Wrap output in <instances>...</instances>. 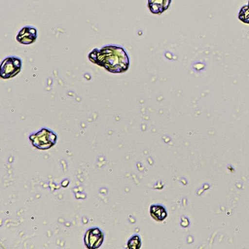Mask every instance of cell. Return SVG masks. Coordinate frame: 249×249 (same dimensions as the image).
Listing matches in <instances>:
<instances>
[{
    "label": "cell",
    "mask_w": 249,
    "mask_h": 249,
    "mask_svg": "<svg viewBox=\"0 0 249 249\" xmlns=\"http://www.w3.org/2000/svg\"><path fill=\"white\" fill-rule=\"evenodd\" d=\"M30 140L33 146L44 151L49 149L56 143L57 135L53 131L44 128L30 135Z\"/></svg>",
    "instance_id": "obj_1"
},
{
    "label": "cell",
    "mask_w": 249,
    "mask_h": 249,
    "mask_svg": "<svg viewBox=\"0 0 249 249\" xmlns=\"http://www.w3.org/2000/svg\"><path fill=\"white\" fill-rule=\"evenodd\" d=\"M104 238L105 234L102 230L94 227L87 230L84 236V243L88 249H98L103 244Z\"/></svg>",
    "instance_id": "obj_2"
},
{
    "label": "cell",
    "mask_w": 249,
    "mask_h": 249,
    "mask_svg": "<svg viewBox=\"0 0 249 249\" xmlns=\"http://www.w3.org/2000/svg\"><path fill=\"white\" fill-rule=\"evenodd\" d=\"M151 217L157 221H162L167 217V211L165 207L160 204L152 205L150 207Z\"/></svg>",
    "instance_id": "obj_3"
},
{
    "label": "cell",
    "mask_w": 249,
    "mask_h": 249,
    "mask_svg": "<svg viewBox=\"0 0 249 249\" xmlns=\"http://www.w3.org/2000/svg\"><path fill=\"white\" fill-rule=\"evenodd\" d=\"M127 246L129 249H140L141 247V239L140 236L138 234L132 236L130 239L128 240Z\"/></svg>",
    "instance_id": "obj_4"
}]
</instances>
